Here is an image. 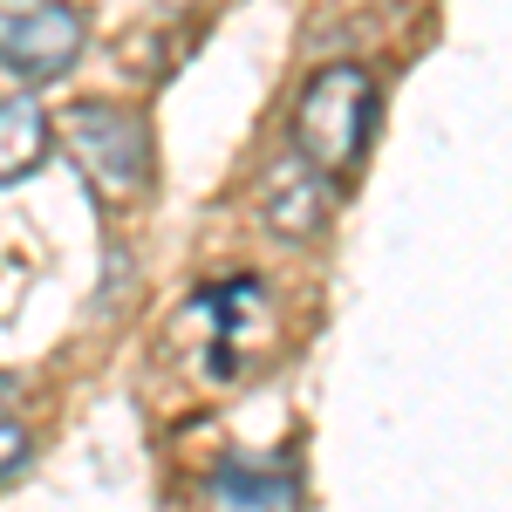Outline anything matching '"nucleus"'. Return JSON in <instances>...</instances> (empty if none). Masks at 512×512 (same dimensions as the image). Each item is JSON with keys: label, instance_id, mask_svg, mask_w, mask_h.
I'll use <instances>...</instances> for the list:
<instances>
[{"label": "nucleus", "instance_id": "1", "mask_svg": "<svg viewBox=\"0 0 512 512\" xmlns=\"http://www.w3.org/2000/svg\"><path fill=\"white\" fill-rule=\"evenodd\" d=\"M376 130V76L362 62H328L294 103V158L321 178H349Z\"/></svg>", "mask_w": 512, "mask_h": 512}, {"label": "nucleus", "instance_id": "2", "mask_svg": "<svg viewBox=\"0 0 512 512\" xmlns=\"http://www.w3.org/2000/svg\"><path fill=\"white\" fill-rule=\"evenodd\" d=\"M62 144L76 171L89 178V192L103 205H130V198L151 192V171H158V144H151V123L123 103H76L62 123Z\"/></svg>", "mask_w": 512, "mask_h": 512}, {"label": "nucleus", "instance_id": "3", "mask_svg": "<svg viewBox=\"0 0 512 512\" xmlns=\"http://www.w3.org/2000/svg\"><path fill=\"white\" fill-rule=\"evenodd\" d=\"M89 14L69 0H7L0 7V69L14 82H55L82 62Z\"/></svg>", "mask_w": 512, "mask_h": 512}, {"label": "nucleus", "instance_id": "4", "mask_svg": "<svg viewBox=\"0 0 512 512\" xmlns=\"http://www.w3.org/2000/svg\"><path fill=\"white\" fill-rule=\"evenodd\" d=\"M260 212H267V226H274L280 239H321V226L335 219V178H321V171H308V164L287 158L267 171V185H260Z\"/></svg>", "mask_w": 512, "mask_h": 512}, {"label": "nucleus", "instance_id": "5", "mask_svg": "<svg viewBox=\"0 0 512 512\" xmlns=\"http://www.w3.org/2000/svg\"><path fill=\"white\" fill-rule=\"evenodd\" d=\"M205 506L212 512H294L301 492H294V472L239 458V465H219L205 478Z\"/></svg>", "mask_w": 512, "mask_h": 512}, {"label": "nucleus", "instance_id": "6", "mask_svg": "<svg viewBox=\"0 0 512 512\" xmlns=\"http://www.w3.org/2000/svg\"><path fill=\"white\" fill-rule=\"evenodd\" d=\"M55 151V123L41 103L28 96H7L0 103V185H21V178H35L41 164Z\"/></svg>", "mask_w": 512, "mask_h": 512}, {"label": "nucleus", "instance_id": "7", "mask_svg": "<svg viewBox=\"0 0 512 512\" xmlns=\"http://www.w3.org/2000/svg\"><path fill=\"white\" fill-rule=\"evenodd\" d=\"M28 451H35V437L21 431V424H7V417H0V485L28 465Z\"/></svg>", "mask_w": 512, "mask_h": 512}, {"label": "nucleus", "instance_id": "8", "mask_svg": "<svg viewBox=\"0 0 512 512\" xmlns=\"http://www.w3.org/2000/svg\"><path fill=\"white\" fill-rule=\"evenodd\" d=\"M7 396H14V383H7V376H0V403H7Z\"/></svg>", "mask_w": 512, "mask_h": 512}]
</instances>
